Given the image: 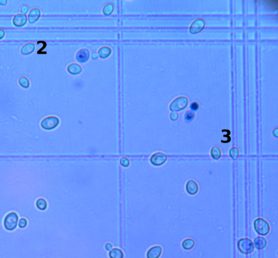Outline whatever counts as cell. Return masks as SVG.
I'll list each match as a JSON object with an SVG mask.
<instances>
[{
  "instance_id": "obj_17",
  "label": "cell",
  "mask_w": 278,
  "mask_h": 258,
  "mask_svg": "<svg viewBox=\"0 0 278 258\" xmlns=\"http://www.w3.org/2000/svg\"><path fill=\"white\" fill-rule=\"evenodd\" d=\"M109 256L110 258H123L124 254L120 249L114 248L111 250L109 253Z\"/></svg>"
},
{
  "instance_id": "obj_16",
  "label": "cell",
  "mask_w": 278,
  "mask_h": 258,
  "mask_svg": "<svg viewBox=\"0 0 278 258\" xmlns=\"http://www.w3.org/2000/svg\"><path fill=\"white\" fill-rule=\"evenodd\" d=\"M211 155L213 159L215 160H218L221 157L222 153L219 147L215 146L211 150Z\"/></svg>"
},
{
  "instance_id": "obj_21",
  "label": "cell",
  "mask_w": 278,
  "mask_h": 258,
  "mask_svg": "<svg viewBox=\"0 0 278 258\" xmlns=\"http://www.w3.org/2000/svg\"><path fill=\"white\" fill-rule=\"evenodd\" d=\"M195 117V113L192 111H188L186 112L185 114V121L187 123L192 122Z\"/></svg>"
},
{
  "instance_id": "obj_29",
  "label": "cell",
  "mask_w": 278,
  "mask_h": 258,
  "mask_svg": "<svg viewBox=\"0 0 278 258\" xmlns=\"http://www.w3.org/2000/svg\"><path fill=\"white\" fill-rule=\"evenodd\" d=\"M28 8L27 6H24L21 9V12L24 15L28 13Z\"/></svg>"
},
{
  "instance_id": "obj_10",
  "label": "cell",
  "mask_w": 278,
  "mask_h": 258,
  "mask_svg": "<svg viewBox=\"0 0 278 258\" xmlns=\"http://www.w3.org/2000/svg\"><path fill=\"white\" fill-rule=\"evenodd\" d=\"M162 248L160 246H155L148 251L147 253V258H158L162 253Z\"/></svg>"
},
{
  "instance_id": "obj_24",
  "label": "cell",
  "mask_w": 278,
  "mask_h": 258,
  "mask_svg": "<svg viewBox=\"0 0 278 258\" xmlns=\"http://www.w3.org/2000/svg\"><path fill=\"white\" fill-rule=\"evenodd\" d=\"M120 164L124 167H127L130 165V161L126 157H122L120 159Z\"/></svg>"
},
{
  "instance_id": "obj_32",
  "label": "cell",
  "mask_w": 278,
  "mask_h": 258,
  "mask_svg": "<svg viewBox=\"0 0 278 258\" xmlns=\"http://www.w3.org/2000/svg\"><path fill=\"white\" fill-rule=\"evenodd\" d=\"M7 4V1H0V5L5 6Z\"/></svg>"
},
{
  "instance_id": "obj_9",
  "label": "cell",
  "mask_w": 278,
  "mask_h": 258,
  "mask_svg": "<svg viewBox=\"0 0 278 258\" xmlns=\"http://www.w3.org/2000/svg\"><path fill=\"white\" fill-rule=\"evenodd\" d=\"M186 189L189 195H195L197 194L198 192L199 187L195 181L192 180H190L186 183Z\"/></svg>"
},
{
  "instance_id": "obj_14",
  "label": "cell",
  "mask_w": 278,
  "mask_h": 258,
  "mask_svg": "<svg viewBox=\"0 0 278 258\" xmlns=\"http://www.w3.org/2000/svg\"><path fill=\"white\" fill-rule=\"evenodd\" d=\"M34 50H35V46L34 44L32 43H29L23 46L21 50V52L24 55H28L32 54L34 52Z\"/></svg>"
},
{
  "instance_id": "obj_25",
  "label": "cell",
  "mask_w": 278,
  "mask_h": 258,
  "mask_svg": "<svg viewBox=\"0 0 278 258\" xmlns=\"http://www.w3.org/2000/svg\"><path fill=\"white\" fill-rule=\"evenodd\" d=\"M113 9V6L112 5H108L107 6L105 7L104 9V13L106 15H109L112 13Z\"/></svg>"
},
{
  "instance_id": "obj_31",
  "label": "cell",
  "mask_w": 278,
  "mask_h": 258,
  "mask_svg": "<svg viewBox=\"0 0 278 258\" xmlns=\"http://www.w3.org/2000/svg\"><path fill=\"white\" fill-rule=\"evenodd\" d=\"M5 32L3 30H0V40H2L5 37Z\"/></svg>"
},
{
  "instance_id": "obj_26",
  "label": "cell",
  "mask_w": 278,
  "mask_h": 258,
  "mask_svg": "<svg viewBox=\"0 0 278 258\" xmlns=\"http://www.w3.org/2000/svg\"><path fill=\"white\" fill-rule=\"evenodd\" d=\"M199 108V105L197 102H194L190 105V109L193 111H197Z\"/></svg>"
},
{
  "instance_id": "obj_1",
  "label": "cell",
  "mask_w": 278,
  "mask_h": 258,
  "mask_svg": "<svg viewBox=\"0 0 278 258\" xmlns=\"http://www.w3.org/2000/svg\"><path fill=\"white\" fill-rule=\"evenodd\" d=\"M254 226L256 232L260 235L265 236L269 233V224L263 218L256 219L254 223Z\"/></svg>"
},
{
  "instance_id": "obj_19",
  "label": "cell",
  "mask_w": 278,
  "mask_h": 258,
  "mask_svg": "<svg viewBox=\"0 0 278 258\" xmlns=\"http://www.w3.org/2000/svg\"><path fill=\"white\" fill-rule=\"evenodd\" d=\"M195 245V242L194 240L192 239H186L183 241L182 246L183 249L185 250H190L194 247Z\"/></svg>"
},
{
  "instance_id": "obj_33",
  "label": "cell",
  "mask_w": 278,
  "mask_h": 258,
  "mask_svg": "<svg viewBox=\"0 0 278 258\" xmlns=\"http://www.w3.org/2000/svg\"><path fill=\"white\" fill-rule=\"evenodd\" d=\"M93 59H96L97 58V54H94L92 56Z\"/></svg>"
},
{
  "instance_id": "obj_30",
  "label": "cell",
  "mask_w": 278,
  "mask_h": 258,
  "mask_svg": "<svg viewBox=\"0 0 278 258\" xmlns=\"http://www.w3.org/2000/svg\"><path fill=\"white\" fill-rule=\"evenodd\" d=\"M105 248L106 249L107 251H110L112 248V245H111V243H107L106 246H105Z\"/></svg>"
},
{
  "instance_id": "obj_12",
  "label": "cell",
  "mask_w": 278,
  "mask_h": 258,
  "mask_svg": "<svg viewBox=\"0 0 278 258\" xmlns=\"http://www.w3.org/2000/svg\"><path fill=\"white\" fill-rule=\"evenodd\" d=\"M41 16V11L38 9H32L28 15V21L30 24H34L38 20Z\"/></svg>"
},
{
  "instance_id": "obj_28",
  "label": "cell",
  "mask_w": 278,
  "mask_h": 258,
  "mask_svg": "<svg viewBox=\"0 0 278 258\" xmlns=\"http://www.w3.org/2000/svg\"><path fill=\"white\" fill-rule=\"evenodd\" d=\"M179 115L177 112H172L170 115V118L172 121H176L178 119Z\"/></svg>"
},
{
  "instance_id": "obj_22",
  "label": "cell",
  "mask_w": 278,
  "mask_h": 258,
  "mask_svg": "<svg viewBox=\"0 0 278 258\" xmlns=\"http://www.w3.org/2000/svg\"><path fill=\"white\" fill-rule=\"evenodd\" d=\"M19 83L24 88L27 89L30 87V82L26 77H21L20 78Z\"/></svg>"
},
{
  "instance_id": "obj_7",
  "label": "cell",
  "mask_w": 278,
  "mask_h": 258,
  "mask_svg": "<svg viewBox=\"0 0 278 258\" xmlns=\"http://www.w3.org/2000/svg\"><path fill=\"white\" fill-rule=\"evenodd\" d=\"M27 16L24 14H18L14 16L13 20V24L16 27H23L27 23Z\"/></svg>"
},
{
  "instance_id": "obj_13",
  "label": "cell",
  "mask_w": 278,
  "mask_h": 258,
  "mask_svg": "<svg viewBox=\"0 0 278 258\" xmlns=\"http://www.w3.org/2000/svg\"><path fill=\"white\" fill-rule=\"evenodd\" d=\"M267 245V241L265 238L262 237H258L254 240V245L256 248L261 250L263 249Z\"/></svg>"
},
{
  "instance_id": "obj_15",
  "label": "cell",
  "mask_w": 278,
  "mask_h": 258,
  "mask_svg": "<svg viewBox=\"0 0 278 258\" xmlns=\"http://www.w3.org/2000/svg\"><path fill=\"white\" fill-rule=\"evenodd\" d=\"M68 70L71 74L76 75L81 72L82 69L79 65L72 64L68 67Z\"/></svg>"
},
{
  "instance_id": "obj_23",
  "label": "cell",
  "mask_w": 278,
  "mask_h": 258,
  "mask_svg": "<svg viewBox=\"0 0 278 258\" xmlns=\"http://www.w3.org/2000/svg\"><path fill=\"white\" fill-rule=\"evenodd\" d=\"M229 155L233 160H235L237 159L238 157L239 156V150L236 147L233 148L230 150Z\"/></svg>"
},
{
  "instance_id": "obj_20",
  "label": "cell",
  "mask_w": 278,
  "mask_h": 258,
  "mask_svg": "<svg viewBox=\"0 0 278 258\" xmlns=\"http://www.w3.org/2000/svg\"><path fill=\"white\" fill-rule=\"evenodd\" d=\"M36 207L41 210H45L47 208V203L44 199H39L36 201Z\"/></svg>"
},
{
  "instance_id": "obj_11",
  "label": "cell",
  "mask_w": 278,
  "mask_h": 258,
  "mask_svg": "<svg viewBox=\"0 0 278 258\" xmlns=\"http://www.w3.org/2000/svg\"><path fill=\"white\" fill-rule=\"evenodd\" d=\"M89 57V52L87 49H82L77 53L76 58L80 63H84L88 61Z\"/></svg>"
},
{
  "instance_id": "obj_27",
  "label": "cell",
  "mask_w": 278,
  "mask_h": 258,
  "mask_svg": "<svg viewBox=\"0 0 278 258\" xmlns=\"http://www.w3.org/2000/svg\"><path fill=\"white\" fill-rule=\"evenodd\" d=\"M27 221L24 219V218H22V219H21L20 221H19V226L21 228H25L26 226H27Z\"/></svg>"
},
{
  "instance_id": "obj_4",
  "label": "cell",
  "mask_w": 278,
  "mask_h": 258,
  "mask_svg": "<svg viewBox=\"0 0 278 258\" xmlns=\"http://www.w3.org/2000/svg\"><path fill=\"white\" fill-rule=\"evenodd\" d=\"M59 120L55 117H49L45 118L41 123V127L45 130H52L59 125Z\"/></svg>"
},
{
  "instance_id": "obj_3",
  "label": "cell",
  "mask_w": 278,
  "mask_h": 258,
  "mask_svg": "<svg viewBox=\"0 0 278 258\" xmlns=\"http://www.w3.org/2000/svg\"><path fill=\"white\" fill-rule=\"evenodd\" d=\"M18 221V216L16 213H11L6 217L4 221L5 228L8 230H13L16 228Z\"/></svg>"
},
{
  "instance_id": "obj_5",
  "label": "cell",
  "mask_w": 278,
  "mask_h": 258,
  "mask_svg": "<svg viewBox=\"0 0 278 258\" xmlns=\"http://www.w3.org/2000/svg\"><path fill=\"white\" fill-rule=\"evenodd\" d=\"M188 104V99L185 97H179L174 100L170 105V110L180 111L185 109Z\"/></svg>"
},
{
  "instance_id": "obj_8",
  "label": "cell",
  "mask_w": 278,
  "mask_h": 258,
  "mask_svg": "<svg viewBox=\"0 0 278 258\" xmlns=\"http://www.w3.org/2000/svg\"><path fill=\"white\" fill-rule=\"evenodd\" d=\"M204 23L201 19L195 21L190 27V33L191 34H196L203 29Z\"/></svg>"
},
{
  "instance_id": "obj_18",
  "label": "cell",
  "mask_w": 278,
  "mask_h": 258,
  "mask_svg": "<svg viewBox=\"0 0 278 258\" xmlns=\"http://www.w3.org/2000/svg\"><path fill=\"white\" fill-rule=\"evenodd\" d=\"M111 52V50L109 48L104 47L99 50V56L101 58H106L109 56Z\"/></svg>"
},
{
  "instance_id": "obj_2",
  "label": "cell",
  "mask_w": 278,
  "mask_h": 258,
  "mask_svg": "<svg viewBox=\"0 0 278 258\" xmlns=\"http://www.w3.org/2000/svg\"><path fill=\"white\" fill-rule=\"evenodd\" d=\"M238 248L242 253L247 254L251 253L254 251V246L251 240L245 238L238 241Z\"/></svg>"
},
{
  "instance_id": "obj_6",
  "label": "cell",
  "mask_w": 278,
  "mask_h": 258,
  "mask_svg": "<svg viewBox=\"0 0 278 258\" xmlns=\"http://www.w3.org/2000/svg\"><path fill=\"white\" fill-rule=\"evenodd\" d=\"M167 160V156L163 153H156L152 155L150 159V163L153 166H160L165 163Z\"/></svg>"
}]
</instances>
